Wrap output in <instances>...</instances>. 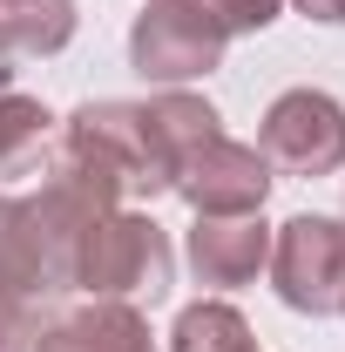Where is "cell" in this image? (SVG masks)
<instances>
[{
	"label": "cell",
	"mask_w": 345,
	"mask_h": 352,
	"mask_svg": "<svg viewBox=\"0 0 345 352\" xmlns=\"http://www.w3.org/2000/svg\"><path fill=\"white\" fill-rule=\"evenodd\" d=\"M170 278H176V251L163 237V223L142 217V210H109L88 230L75 292H88V298H149L156 305V298H170Z\"/></svg>",
	"instance_id": "cell-1"
},
{
	"label": "cell",
	"mask_w": 345,
	"mask_h": 352,
	"mask_svg": "<svg viewBox=\"0 0 345 352\" xmlns=\"http://www.w3.org/2000/svg\"><path fill=\"white\" fill-rule=\"evenodd\" d=\"M271 285H278V298L304 318H332L345 311V223L339 217H318V210H304V217L278 223L271 230Z\"/></svg>",
	"instance_id": "cell-2"
},
{
	"label": "cell",
	"mask_w": 345,
	"mask_h": 352,
	"mask_svg": "<svg viewBox=\"0 0 345 352\" xmlns=\"http://www.w3.org/2000/svg\"><path fill=\"white\" fill-rule=\"evenodd\" d=\"M223 47H230V34L203 7H190V0H142V14L129 28V68L156 88H176V82L210 75L223 61Z\"/></svg>",
	"instance_id": "cell-3"
},
{
	"label": "cell",
	"mask_w": 345,
	"mask_h": 352,
	"mask_svg": "<svg viewBox=\"0 0 345 352\" xmlns=\"http://www.w3.org/2000/svg\"><path fill=\"white\" fill-rule=\"evenodd\" d=\"M258 156L285 176L345 170V109L325 88H285L258 122Z\"/></svg>",
	"instance_id": "cell-4"
},
{
	"label": "cell",
	"mask_w": 345,
	"mask_h": 352,
	"mask_svg": "<svg viewBox=\"0 0 345 352\" xmlns=\"http://www.w3.org/2000/svg\"><path fill=\"white\" fill-rule=\"evenodd\" d=\"M61 129L82 135L95 156H109L129 197H163L176 183V163L156 135V122H149V102H82Z\"/></svg>",
	"instance_id": "cell-5"
},
{
	"label": "cell",
	"mask_w": 345,
	"mask_h": 352,
	"mask_svg": "<svg viewBox=\"0 0 345 352\" xmlns=\"http://www.w3.org/2000/svg\"><path fill=\"white\" fill-rule=\"evenodd\" d=\"M271 163L258 156V142H230L216 135L203 142L183 170H176V197L197 210V217H244V210H264L271 197Z\"/></svg>",
	"instance_id": "cell-6"
},
{
	"label": "cell",
	"mask_w": 345,
	"mask_h": 352,
	"mask_svg": "<svg viewBox=\"0 0 345 352\" xmlns=\"http://www.w3.org/2000/svg\"><path fill=\"white\" fill-rule=\"evenodd\" d=\"M41 325H47V278L34 264L21 204L0 197V352H27Z\"/></svg>",
	"instance_id": "cell-7"
},
{
	"label": "cell",
	"mask_w": 345,
	"mask_h": 352,
	"mask_svg": "<svg viewBox=\"0 0 345 352\" xmlns=\"http://www.w3.org/2000/svg\"><path fill=\"white\" fill-rule=\"evenodd\" d=\"M183 258L197 271V285L237 292V285H251L264 264H271V223H264V210H244V217H197Z\"/></svg>",
	"instance_id": "cell-8"
},
{
	"label": "cell",
	"mask_w": 345,
	"mask_h": 352,
	"mask_svg": "<svg viewBox=\"0 0 345 352\" xmlns=\"http://www.w3.org/2000/svg\"><path fill=\"white\" fill-rule=\"evenodd\" d=\"M27 352H156V339L129 298H88V305L47 318Z\"/></svg>",
	"instance_id": "cell-9"
},
{
	"label": "cell",
	"mask_w": 345,
	"mask_h": 352,
	"mask_svg": "<svg viewBox=\"0 0 345 352\" xmlns=\"http://www.w3.org/2000/svg\"><path fill=\"white\" fill-rule=\"evenodd\" d=\"M75 41V0H0V61H41Z\"/></svg>",
	"instance_id": "cell-10"
},
{
	"label": "cell",
	"mask_w": 345,
	"mask_h": 352,
	"mask_svg": "<svg viewBox=\"0 0 345 352\" xmlns=\"http://www.w3.org/2000/svg\"><path fill=\"white\" fill-rule=\"evenodd\" d=\"M54 156V116L34 95H0V183L7 176H41Z\"/></svg>",
	"instance_id": "cell-11"
},
{
	"label": "cell",
	"mask_w": 345,
	"mask_h": 352,
	"mask_svg": "<svg viewBox=\"0 0 345 352\" xmlns=\"http://www.w3.org/2000/svg\"><path fill=\"white\" fill-rule=\"evenodd\" d=\"M170 352H258L251 346V325H244V311L237 305H183L170 325Z\"/></svg>",
	"instance_id": "cell-12"
},
{
	"label": "cell",
	"mask_w": 345,
	"mask_h": 352,
	"mask_svg": "<svg viewBox=\"0 0 345 352\" xmlns=\"http://www.w3.org/2000/svg\"><path fill=\"white\" fill-rule=\"evenodd\" d=\"M190 7H203L230 41H237V34H264V28L285 14V0H190Z\"/></svg>",
	"instance_id": "cell-13"
},
{
	"label": "cell",
	"mask_w": 345,
	"mask_h": 352,
	"mask_svg": "<svg viewBox=\"0 0 345 352\" xmlns=\"http://www.w3.org/2000/svg\"><path fill=\"white\" fill-rule=\"evenodd\" d=\"M304 21H325V28H345V0H298Z\"/></svg>",
	"instance_id": "cell-14"
}]
</instances>
